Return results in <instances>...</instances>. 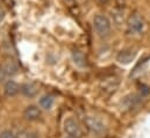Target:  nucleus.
I'll return each instance as SVG.
<instances>
[{"label":"nucleus","mask_w":150,"mask_h":138,"mask_svg":"<svg viewBox=\"0 0 150 138\" xmlns=\"http://www.w3.org/2000/svg\"><path fill=\"white\" fill-rule=\"evenodd\" d=\"M93 28H94L96 34L98 35L99 37L104 38V37H107L110 35L112 25H111L110 19L106 15L97 14L94 16V19H93Z\"/></svg>","instance_id":"nucleus-1"},{"label":"nucleus","mask_w":150,"mask_h":138,"mask_svg":"<svg viewBox=\"0 0 150 138\" xmlns=\"http://www.w3.org/2000/svg\"><path fill=\"white\" fill-rule=\"evenodd\" d=\"M63 128H64V132L65 135L70 136L72 138H80L83 136V130L80 124L78 123V121L74 117H68L64 120L63 123Z\"/></svg>","instance_id":"nucleus-2"},{"label":"nucleus","mask_w":150,"mask_h":138,"mask_svg":"<svg viewBox=\"0 0 150 138\" xmlns=\"http://www.w3.org/2000/svg\"><path fill=\"white\" fill-rule=\"evenodd\" d=\"M84 123L86 125V128L94 135H103L106 131V125L105 123L94 116H86L84 118Z\"/></svg>","instance_id":"nucleus-3"},{"label":"nucleus","mask_w":150,"mask_h":138,"mask_svg":"<svg viewBox=\"0 0 150 138\" xmlns=\"http://www.w3.org/2000/svg\"><path fill=\"white\" fill-rule=\"evenodd\" d=\"M144 22L139 15H133L128 21V29L133 34H140L143 30Z\"/></svg>","instance_id":"nucleus-4"},{"label":"nucleus","mask_w":150,"mask_h":138,"mask_svg":"<svg viewBox=\"0 0 150 138\" xmlns=\"http://www.w3.org/2000/svg\"><path fill=\"white\" fill-rule=\"evenodd\" d=\"M41 115H42L41 107L38 108V106H35V104H30L26 107V109L23 110V117L27 121H38L41 117Z\"/></svg>","instance_id":"nucleus-5"},{"label":"nucleus","mask_w":150,"mask_h":138,"mask_svg":"<svg viewBox=\"0 0 150 138\" xmlns=\"http://www.w3.org/2000/svg\"><path fill=\"white\" fill-rule=\"evenodd\" d=\"M135 55H136V52L133 51L132 49H125V50H122V51L119 52V55L116 56V59H117V62L120 64L127 65V64H129L130 62L134 61Z\"/></svg>","instance_id":"nucleus-6"},{"label":"nucleus","mask_w":150,"mask_h":138,"mask_svg":"<svg viewBox=\"0 0 150 138\" xmlns=\"http://www.w3.org/2000/svg\"><path fill=\"white\" fill-rule=\"evenodd\" d=\"M20 92H21L25 96H27V98H34V96L38 95V87L34 82H26V84L21 85Z\"/></svg>","instance_id":"nucleus-7"},{"label":"nucleus","mask_w":150,"mask_h":138,"mask_svg":"<svg viewBox=\"0 0 150 138\" xmlns=\"http://www.w3.org/2000/svg\"><path fill=\"white\" fill-rule=\"evenodd\" d=\"M20 87L19 84L14 80H7L5 82V86H4V92L7 96H15L16 94H19L20 92Z\"/></svg>","instance_id":"nucleus-8"},{"label":"nucleus","mask_w":150,"mask_h":138,"mask_svg":"<svg viewBox=\"0 0 150 138\" xmlns=\"http://www.w3.org/2000/svg\"><path fill=\"white\" fill-rule=\"evenodd\" d=\"M71 57H72V61H74L76 66H78V68H80V69H84V68L86 66V64H87V63H86V57L84 56V54H83L80 50H78V49L72 50Z\"/></svg>","instance_id":"nucleus-9"},{"label":"nucleus","mask_w":150,"mask_h":138,"mask_svg":"<svg viewBox=\"0 0 150 138\" xmlns=\"http://www.w3.org/2000/svg\"><path fill=\"white\" fill-rule=\"evenodd\" d=\"M54 96L49 95V94H45L43 96H41V99L38 100V104L41 107V109H44V110H50L54 106Z\"/></svg>","instance_id":"nucleus-10"},{"label":"nucleus","mask_w":150,"mask_h":138,"mask_svg":"<svg viewBox=\"0 0 150 138\" xmlns=\"http://www.w3.org/2000/svg\"><path fill=\"white\" fill-rule=\"evenodd\" d=\"M0 138H16L15 134L11 130H4L0 132Z\"/></svg>","instance_id":"nucleus-11"},{"label":"nucleus","mask_w":150,"mask_h":138,"mask_svg":"<svg viewBox=\"0 0 150 138\" xmlns=\"http://www.w3.org/2000/svg\"><path fill=\"white\" fill-rule=\"evenodd\" d=\"M27 138H41V137H40V135H38V134H36V132H33V131H28Z\"/></svg>","instance_id":"nucleus-12"},{"label":"nucleus","mask_w":150,"mask_h":138,"mask_svg":"<svg viewBox=\"0 0 150 138\" xmlns=\"http://www.w3.org/2000/svg\"><path fill=\"white\" fill-rule=\"evenodd\" d=\"M4 18H5V11H4L2 8H0V23L2 22Z\"/></svg>","instance_id":"nucleus-13"},{"label":"nucleus","mask_w":150,"mask_h":138,"mask_svg":"<svg viewBox=\"0 0 150 138\" xmlns=\"http://www.w3.org/2000/svg\"><path fill=\"white\" fill-rule=\"evenodd\" d=\"M98 1H99L100 4H107V2L110 1V0H98Z\"/></svg>","instance_id":"nucleus-14"},{"label":"nucleus","mask_w":150,"mask_h":138,"mask_svg":"<svg viewBox=\"0 0 150 138\" xmlns=\"http://www.w3.org/2000/svg\"><path fill=\"white\" fill-rule=\"evenodd\" d=\"M64 1H67V2H74L75 0H64Z\"/></svg>","instance_id":"nucleus-15"},{"label":"nucleus","mask_w":150,"mask_h":138,"mask_svg":"<svg viewBox=\"0 0 150 138\" xmlns=\"http://www.w3.org/2000/svg\"><path fill=\"white\" fill-rule=\"evenodd\" d=\"M64 138H72V137H70V136H68V135H67V136H65Z\"/></svg>","instance_id":"nucleus-16"}]
</instances>
